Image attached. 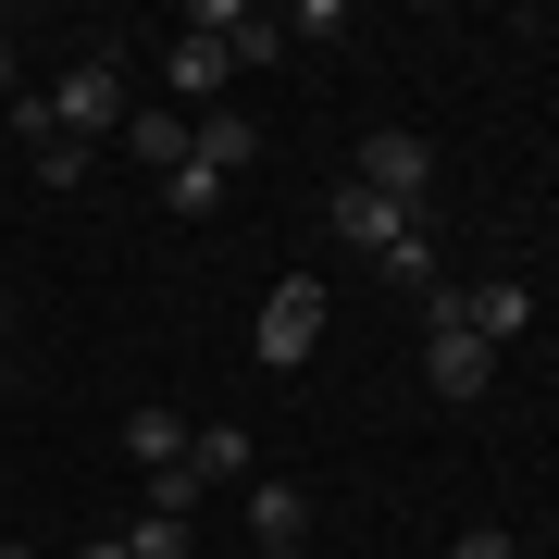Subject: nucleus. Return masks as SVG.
<instances>
[{"label":"nucleus","mask_w":559,"mask_h":559,"mask_svg":"<svg viewBox=\"0 0 559 559\" xmlns=\"http://www.w3.org/2000/svg\"><path fill=\"white\" fill-rule=\"evenodd\" d=\"M336 237L373 261V274L436 286V224H423V212H399V200H373V187H336Z\"/></svg>","instance_id":"1"},{"label":"nucleus","mask_w":559,"mask_h":559,"mask_svg":"<svg viewBox=\"0 0 559 559\" xmlns=\"http://www.w3.org/2000/svg\"><path fill=\"white\" fill-rule=\"evenodd\" d=\"M249 348H261V373H299V360L323 348V286H311V274H286L274 299H261V336H249Z\"/></svg>","instance_id":"2"},{"label":"nucleus","mask_w":559,"mask_h":559,"mask_svg":"<svg viewBox=\"0 0 559 559\" xmlns=\"http://www.w3.org/2000/svg\"><path fill=\"white\" fill-rule=\"evenodd\" d=\"M348 187H373V200H399V212H423V187H436V150H423L411 124H385V138H360V162H348Z\"/></svg>","instance_id":"3"},{"label":"nucleus","mask_w":559,"mask_h":559,"mask_svg":"<svg viewBox=\"0 0 559 559\" xmlns=\"http://www.w3.org/2000/svg\"><path fill=\"white\" fill-rule=\"evenodd\" d=\"M50 124H62L75 150H87V138H124V75H112V50H100V62H75V75L50 87Z\"/></svg>","instance_id":"4"},{"label":"nucleus","mask_w":559,"mask_h":559,"mask_svg":"<svg viewBox=\"0 0 559 559\" xmlns=\"http://www.w3.org/2000/svg\"><path fill=\"white\" fill-rule=\"evenodd\" d=\"M485 373H498V348H485L473 323H436V336H423V385H436V399H485Z\"/></svg>","instance_id":"5"},{"label":"nucleus","mask_w":559,"mask_h":559,"mask_svg":"<svg viewBox=\"0 0 559 559\" xmlns=\"http://www.w3.org/2000/svg\"><path fill=\"white\" fill-rule=\"evenodd\" d=\"M460 323H473V336L498 348V336H522V323H535V286H522V274H485V286H460Z\"/></svg>","instance_id":"6"},{"label":"nucleus","mask_w":559,"mask_h":559,"mask_svg":"<svg viewBox=\"0 0 559 559\" xmlns=\"http://www.w3.org/2000/svg\"><path fill=\"white\" fill-rule=\"evenodd\" d=\"M187 448H200V423H187V411H162V399L124 411V460H138V473H175Z\"/></svg>","instance_id":"7"},{"label":"nucleus","mask_w":559,"mask_h":559,"mask_svg":"<svg viewBox=\"0 0 559 559\" xmlns=\"http://www.w3.org/2000/svg\"><path fill=\"white\" fill-rule=\"evenodd\" d=\"M124 150H138L150 175H187V162H200V124L187 112H124Z\"/></svg>","instance_id":"8"},{"label":"nucleus","mask_w":559,"mask_h":559,"mask_svg":"<svg viewBox=\"0 0 559 559\" xmlns=\"http://www.w3.org/2000/svg\"><path fill=\"white\" fill-rule=\"evenodd\" d=\"M162 75H175V100H224V75H237V50H224V38H200V25H187V38H175V62H162Z\"/></svg>","instance_id":"9"},{"label":"nucleus","mask_w":559,"mask_h":559,"mask_svg":"<svg viewBox=\"0 0 559 559\" xmlns=\"http://www.w3.org/2000/svg\"><path fill=\"white\" fill-rule=\"evenodd\" d=\"M249 535H261V547H299V535H311V510H299L286 473H249Z\"/></svg>","instance_id":"10"},{"label":"nucleus","mask_w":559,"mask_h":559,"mask_svg":"<svg viewBox=\"0 0 559 559\" xmlns=\"http://www.w3.org/2000/svg\"><path fill=\"white\" fill-rule=\"evenodd\" d=\"M187 460H200V485H249V473H261V460H249V423H200Z\"/></svg>","instance_id":"11"},{"label":"nucleus","mask_w":559,"mask_h":559,"mask_svg":"<svg viewBox=\"0 0 559 559\" xmlns=\"http://www.w3.org/2000/svg\"><path fill=\"white\" fill-rule=\"evenodd\" d=\"M200 162H212V175H249V162H261V124L249 112H200Z\"/></svg>","instance_id":"12"},{"label":"nucleus","mask_w":559,"mask_h":559,"mask_svg":"<svg viewBox=\"0 0 559 559\" xmlns=\"http://www.w3.org/2000/svg\"><path fill=\"white\" fill-rule=\"evenodd\" d=\"M224 187H237V175H212V162H187V175H162V200H175V212H200V224H212V212H224Z\"/></svg>","instance_id":"13"},{"label":"nucleus","mask_w":559,"mask_h":559,"mask_svg":"<svg viewBox=\"0 0 559 559\" xmlns=\"http://www.w3.org/2000/svg\"><path fill=\"white\" fill-rule=\"evenodd\" d=\"M150 510H162V522H187V510H200V460H175V473H150Z\"/></svg>","instance_id":"14"},{"label":"nucleus","mask_w":559,"mask_h":559,"mask_svg":"<svg viewBox=\"0 0 559 559\" xmlns=\"http://www.w3.org/2000/svg\"><path fill=\"white\" fill-rule=\"evenodd\" d=\"M124 559H187V522H162V510H150L138 535H124Z\"/></svg>","instance_id":"15"},{"label":"nucleus","mask_w":559,"mask_h":559,"mask_svg":"<svg viewBox=\"0 0 559 559\" xmlns=\"http://www.w3.org/2000/svg\"><path fill=\"white\" fill-rule=\"evenodd\" d=\"M448 559H522V547H510V535H498V522H485V535H460V547H448Z\"/></svg>","instance_id":"16"},{"label":"nucleus","mask_w":559,"mask_h":559,"mask_svg":"<svg viewBox=\"0 0 559 559\" xmlns=\"http://www.w3.org/2000/svg\"><path fill=\"white\" fill-rule=\"evenodd\" d=\"M75 559H124V535H87V547H75Z\"/></svg>","instance_id":"17"},{"label":"nucleus","mask_w":559,"mask_h":559,"mask_svg":"<svg viewBox=\"0 0 559 559\" xmlns=\"http://www.w3.org/2000/svg\"><path fill=\"white\" fill-rule=\"evenodd\" d=\"M0 112H13V38H0Z\"/></svg>","instance_id":"18"},{"label":"nucleus","mask_w":559,"mask_h":559,"mask_svg":"<svg viewBox=\"0 0 559 559\" xmlns=\"http://www.w3.org/2000/svg\"><path fill=\"white\" fill-rule=\"evenodd\" d=\"M0 559H38V547H13V535H0Z\"/></svg>","instance_id":"19"},{"label":"nucleus","mask_w":559,"mask_h":559,"mask_svg":"<svg viewBox=\"0 0 559 559\" xmlns=\"http://www.w3.org/2000/svg\"><path fill=\"white\" fill-rule=\"evenodd\" d=\"M261 559H311V547H261Z\"/></svg>","instance_id":"20"}]
</instances>
